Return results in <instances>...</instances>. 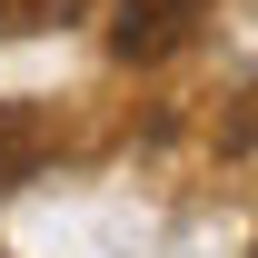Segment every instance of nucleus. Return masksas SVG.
<instances>
[{
	"mask_svg": "<svg viewBox=\"0 0 258 258\" xmlns=\"http://www.w3.org/2000/svg\"><path fill=\"white\" fill-rule=\"evenodd\" d=\"M30 149H40V129H30V109H10V119H0V189H10V179L30 169Z\"/></svg>",
	"mask_w": 258,
	"mask_h": 258,
	"instance_id": "nucleus-2",
	"label": "nucleus"
},
{
	"mask_svg": "<svg viewBox=\"0 0 258 258\" xmlns=\"http://www.w3.org/2000/svg\"><path fill=\"white\" fill-rule=\"evenodd\" d=\"M248 258H258V248H248Z\"/></svg>",
	"mask_w": 258,
	"mask_h": 258,
	"instance_id": "nucleus-4",
	"label": "nucleus"
},
{
	"mask_svg": "<svg viewBox=\"0 0 258 258\" xmlns=\"http://www.w3.org/2000/svg\"><path fill=\"white\" fill-rule=\"evenodd\" d=\"M50 20H70V0H0V40L10 30H50Z\"/></svg>",
	"mask_w": 258,
	"mask_h": 258,
	"instance_id": "nucleus-3",
	"label": "nucleus"
},
{
	"mask_svg": "<svg viewBox=\"0 0 258 258\" xmlns=\"http://www.w3.org/2000/svg\"><path fill=\"white\" fill-rule=\"evenodd\" d=\"M199 20H209V0H119V10H109V50H119L129 70H139V60H169Z\"/></svg>",
	"mask_w": 258,
	"mask_h": 258,
	"instance_id": "nucleus-1",
	"label": "nucleus"
}]
</instances>
